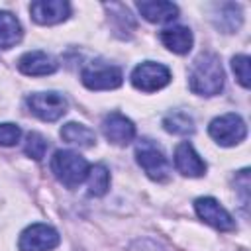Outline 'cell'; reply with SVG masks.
Here are the masks:
<instances>
[{
  "label": "cell",
  "mask_w": 251,
  "mask_h": 251,
  "mask_svg": "<svg viewBox=\"0 0 251 251\" xmlns=\"http://www.w3.org/2000/svg\"><path fill=\"white\" fill-rule=\"evenodd\" d=\"M224 69L220 57L214 53H202L190 67L188 84L194 94L216 96L224 88Z\"/></svg>",
  "instance_id": "obj_1"
},
{
  "label": "cell",
  "mask_w": 251,
  "mask_h": 251,
  "mask_svg": "<svg viewBox=\"0 0 251 251\" xmlns=\"http://www.w3.org/2000/svg\"><path fill=\"white\" fill-rule=\"evenodd\" d=\"M88 161L75 151H57L51 159V171L55 173L57 180L63 182L67 188H76L88 175Z\"/></svg>",
  "instance_id": "obj_2"
},
{
  "label": "cell",
  "mask_w": 251,
  "mask_h": 251,
  "mask_svg": "<svg viewBox=\"0 0 251 251\" xmlns=\"http://www.w3.org/2000/svg\"><path fill=\"white\" fill-rule=\"evenodd\" d=\"M135 159L139 167L145 171V175L151 180H167L171 175V165L165 157V153L151 141V139H141L135 147Z\"/></svg>",
  "instance_id": "obj_3"
},
{
  "label": "cell",
  "mask_w": 251,
  "mask_h": 251,
  "mask_svg": "<svg viewBox=\"0 0 251 251\" xmlns=\"http://www.w3.org/2000/svg\"><path fill=\"white\" fill-rule=\"evenodd\" d=\"M208 131H210L212 139L216 143H220L222 147H233L245 139L247 126L237 114H224L210 122Z\"/></svg>",
  "instance_id": "obj_4"
},
{
  "label": "cell",
  "mask_w": 251,
  "mask_h": 251,
  "mask_svg": "<svg viewBox=\"0 0 251 251\" xmlns=\"http://www.w3.org/2000/svg\"><path fill=\"white\" fill-rule=\"evenodd\" d=\"M122 71L116 65L92 61L80 73V80L90 90H112L122 84Z\"/></svg>",
  "instance_id": "obj_5"
},
{
  "label": "cell",
  "mask_w": 251,
  "mask_h": 251,
  "mask_svg": "<svg viewBox=\"0 0 251 251\" xmlns=\"http://www.w3.org/2000/svg\"><path fill=\"white\" fill-rule=\"evenodd\" d=\"M29 112L43 122H57L67 114V98L59 92H33L25 100Z\"/></svg>",
  "instance_id": "obj_6"
},
{
  "label": "cell",
  "mask_w": 251,
  "mask_h": 251,
  "mask_svg": "<svg viewBox=\"0 0 251 251\" xmlns=\"http://www.w3.org/2000/svg\"><path fill=\"white\" fill-rule=\"evenodd\" d=\"M169 82H171V71L161 63L145 61V63L137 65L131 73V84L143 92L161 90Z\"/></svg>",
  "instance_id": "obj_7"
},
{
  "label": "cell",
  "mask_w": 251,
  "mask_h": 251,
  "mask_svg": "<svg viewBox=\"0 0 251 251\" xmlns=\"http://www.w3.org/2000/svg\"><path fill=\"white\" fill-rule=\"evenodd\" d=\"M61 237L55 227L47 224H31L20 235V251H51L59 245Z\"/></svg>",
  "instance_id": "obj_8"
},
{
  "label": "cell",
  "mask_w": 251,
  "mask_h": 251,
  "mask_svg": "<svg viewBox=\"0 0 251 251\" xmlns=\"http://www.w3.org/2000/svg\"><path fill=\"white\" fill-rule=\"evenodd\" d=\"M194 210H196L200 220H204L206 224H210L216 229H222V231L235 229V220L216 198H210V196L198 198L194 202Z\"/></svg>",
  "instance_id": "obj_9"
},
{
  "label": "cell",
  "mask_w": 251,
  "mask_h": 251,
  "mask_svg": "<svg viewBox=\"0 0 251 251\" xmlns=\"http://www.w3.org/2000/svg\"><path fill=\"white\" fill-rule=\"evenodd\" d=\"M102 133L114 145H127L135 137V126L124 114L112 112L102 122Z\"/></svg>",
  "instance_id": "obj_10"
},
{
  "label": "cell",
  "mask_w": 251,
  "mask_h": 251,
  "mask_svg": "<svg viewBox=\"0 0 251 251\" xmlns=\"http://www.w3.org/2000/svg\"><path fill=\"white\" fill-rule=\"evenodd\" d=\"M31 18L41 25H53L69 18L71 6L65 0H37L29 6Z\"/></svg>",
  "instance_id": "obj_11"
},
{
  "label": "cell",
  "mask_w": 251,
  "mask_h": 251,
  "mask_svg": "<svg viewBox=\"0 0 251 251\" xmlns=\"http://www.w3.org/2000/svg\"><path fill=\"white\" fill-rule=\"evenodd\" d=\"M175 167L184 176H202L206 173V163L202 157L194 151V147L188 141H182L175 149Z\"/></svg>",
  "instance_id": "obj_12"
},
{
  "label": "cell",
  "mask_w": 251,
  "mask_h": 251,
  "mask_svg": "<svg viewBox=\"0 0 251 251\" xmlns=\"http://www.w3.org/2000/svg\"><path fill=\"white\" fill-rule=\"evenodd\" d=\"M18 69L27 76H47L57 71V61L43 51H27L18 59Z\"/></svg>",
  "instance_id": "obj_13"
},
{
  "label": "cell",
  "mask_w": 251,
  "mask_h": 251,
  "mask_svg": "<svg viewBox=\"0 0 251 251\" xmlns=\"http://www.w3.org/2000/svg\"><path fill=\"white\" fill-rule=\"evenodd\" d=\"M137 10L151 24H167V22H173L178 16V8L173 2H161V0H157V2H139Z\"/></svg>",
  "instance_id": "obj_14"
},
{
  "label": "cell",
  "mask_w": 251,
  "mask_h": 251,
  "mask_svg": "<svg viewBox=\"0 0 251 251\" xmlns=\"http://www.w3.org/2000/svg\"><path fill=\"white\" fill-rule=\"evenodd\" d=\"M161 41L169 51L176 55H186L192 49V31L184 25H173L161 31Z\"/></svg>",
  "instance_id": "obj_15"
},
{
  "label": "cell",
  "mask_w": 251,
  "mask_h": 251,
  "mask_svg": "<svg viewBox=\"0 0 251 251\" xmlns=\"http://www.w3.org/2000/svg\"><path fill=\"white\" fill-rule=\"evenodd\" d=\"M22 39V25L12 12L0 10V47L10 49Z\"/></svg>",
  "instance_id": "obj_16"
},
{
  "label": "cell",
  "mask_w": 251,
  "mask_h": 251,
  "mask_svg": "<svg viewBox=\"0 0 251 251\" xmlns=\"http://www.w3.org/2000/svg\"><path fill=\"white\" fill-rule=\"evenodd\" d=\"M61 137L67 141V143H73V145H78V147H92L96 143V135L90 127L82 126V124H76V122H69L61 127Z\"/></svg>",
  "instance_id": "obj_17"
},
{
  "label": "cell",
  "mask_w": 251,
  "mask_h": 251,
  "mask_svg": "<svg viewBox=\"0 0 251 251\" xmlns=\"http://www.w3.org/2000/svg\"><path fill=\"white\" fill-rule=\"evenodd\" d=\"M163 127L175 135H188L194 131V120L186 112L176 110V112H171L163 118Z\"/></svg>",
  "instance_id": "obj_18"
},
{
  "label": "cell",
  "mask_w": 251,
  "mask_h": 251,
  "mask_svg": "<svg viewBox=\"0 0 251 251\" xmlns=\"http://www.w3.org/2000/svg\"><path fill=\"white\" fill-rule=\"evenodd\" d=\"M86 180H88V194H92V196H104L110 188V173L104 165L90 167Z\"/></svg>",
  "instance_id": "obj_19"
},
{
  "label": "cell",
  "mask_w": 251,
  "mask_h": 251,
  "mask_svg": "<svg viewBox=\"0 0 251 251\" xmlns=\"http://www.w3.org/2000/svg\"><path fill=\"white\" fill-rule=\"evenodd\" d=\"M216 25L224 29L226 33L235 31L241 25V8L237 4H222L220 6V18L216 20Z\"/></svg>",
  "instance_id": "obj_20"
},
{
  "label": "cell",
  "mask_w": 251,
  "mask_h": 251,
  "mask_svg": "<svg viewBox=\"0 0 251 251\" xmlns=\"http://www.w3.org/2000/svg\"><path fill=\"white\" fill-rule=\"evenodd\" d=\"M47 145H49V143H47V139H45L41 133L31 131V133H27V137H25L24 151H25L27 157H31V159H35V161H41V159L45 157Z\"/></svg>",
  "instance_id": "obj_21"
},
{
  "label": "cell",
  "mask_w": 251,
  "mask_h": 251,
  "mask_svg": "<svg viewBox=\"0 0 251 251\" xmlns=\"http://www.w3.org/2000/svg\"><path fill=\"white\" fill-rule=\"evenodd\" d=\"M231 69L235 73V78L239 80L241 86L249 88L251 84V75H249V57L247 55H235L231 59Z\"/></svg>",
  "instance_id": "obj_22"
},
{
  "label": "cell",
  "mask_w": 251,
  "mask_h": 251,
  "mask_svg": "<svg viewBox=\"0 0 251 251\" xmlns=\"http://www.w3.org/2000/svg\"><path fill=\"white\" fill-rule=\"evenodd\" d=\"M22 129L16 124H0V145L2 147H10L16 145L20 141Z\"/></svg>",
  "instance_id": "obj_23"
}]
</instances>
